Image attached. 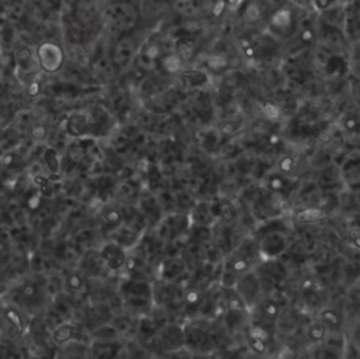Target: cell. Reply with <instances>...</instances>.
<instances>
[{"label": "cell", "mask_w": 360, "mask_h": 359, "mask_svg": "<svg viewBox=\"0 0 360 359\" xmlns=\"http://www.w3.org/2000/svg\"><path fill=\"white\" fill-rule=\"evenodd\" d=\"M165 56H166V53H165L163 42L159 39V37L152 35L138 49L135 61L141 69L152 70L156 68L158 63L162 62V59Z\"/></svg>", "instance_id": "30bf717a"}, {"label": "cell", "mask_w": 360, "mask_h": 359, "mask_svg": "<svg viewBox=\"0 0 360 359\" xmlns=\"http://www.w3.org/2000/svg\"><path fill=\"white\" fill-rule=\"evenodd\" d=\"M281 317V307L273 297H263L257 306L249 311V321L263 325L269 329L276 328Z\"/></svg>", "instance_id": "9c48e42d"}, {"label": "cell", "mask_w": 360, "mask_h": 359, "mask_svg": "<svg viewBox=\"0 0 360 359\" xmlns=\"http://www.w3.org/2000/svg\"><path fill=\"white\" fill-rule=\"evenodd\" d=\"M44 162H45V165H46V168L51 173H58L59 172L60 160H59L56 149H53L51 146L46 148L45 152H44Z\"/></svg>", "instance_id": "f1b7e54d"}, {"label": "cell", "mask_w": 360, "mask_h": 359, "mask_svg": "<svg viewBox=\"0 0 360 359\" xmlns=\"http://www.w3.org/2000/svg\"><path fill=\"white\" fill-rule=\"evenodd\" d=\"M318 11H326V10H329L330 7H333L336 3H333V1H325V0H316V1H312L311 3Z\"/></svg>", "instance_id": "b9f144b4"}, {"label": "cell", "mask_w": 360, "mask_h": 359, "mask_svg": "<svg viewBox=\"0 0 360 359\" xmlns=\"http://www.w3.org/2000/svg\"><path fill=\"white\" fill-rule=\"evenodd\" d=\"M39 92H41V84H39V82L31 80V82L28 83V86H27V93H28L30 96H37Z\"/></svg>", "instance_id": "7bdbcfd3"}, {"label": "cell", "mask_w": 360, "mask_h": 359, "mask_svg": "<svg viewBox=\"0 0 360 359\" xmlns=\"http://www.w3.org/2000/svg\"><path fill=\"white\" fill-rule=\"evenodd\" d=\"M259 244L260 249V256L264 259H274L277 258L287 246V239L284 234L280 232H270L264 235Z\"/></svg>", "instance_id": "d6986e66"}, {"label": "cell", "mask_w": 360, "mask_h": 359, "mask_svg": "<svg viewBox=\"0 0 360 359\" xmlns=\"http://www.w3.org/2000/svg\"><path fill=\"white\" fill-rule=\"evenodd\" d=\"M187 265L180 258H170L163 262L160 266V280L170 282V283H179L180 277L186 272Z\"/></svg>", "instance_id": "44dd1931"}, {"label": "cell", "mask_w": 360, "mask_h": 359, "mask_svg": "<svg viewBox=\"0 0 360 359\" xmlns=\"http://www.w3.org/2000/svg\"><path fill=\"white\" fill-rule=\"evenodd\" d=\"M41 204V197H39V194H34V196H31L30 197V200H28V206H30V208H38V206Z\"/></svg>", "instance_id": "f6af8a7d"}, {"label": "cell", "mask_w": 360, "mask_h": 359, "mask_svg": "<svg viewBox=\"0 0 360 359\" xmlns=\"http://www.w3.org/2000/svg\"><path fill=\"white\" fill-rule=\"evenodd\" d=\"M101 218H103V221L105 222V225H110V227H112V228L120 227L121 222H122V214H121V211L117 210V208H114V207L105 208V210L103 211V214H101Z\"/></svg>", "instance_id": "f546056e"}, {"label": "cell", "mask_w": 360, "mask_h": 359, "mask_svg": "<svg viewBox=\"0 0 360 359\" xmlns=\"http://www.w3.org/2000/svg\"><path fill=\"white\" fill-rule=\"evenodd\" d=\"M181 76L183 79L186 80L187 86L191 87V89H195V87H202L208 83V76L200 70V69H187V70H183L181 72Z\"/></svg>", "instance_id": "484cf974"}, {"label": "cell", "mask_w": 360, "mask_h": 359, "mask_svg": "<svg viewBox=\"0 0 360 359\" xmlns=\"http://www.w3.org/2000/svg\"><path fill=\"white\" fill-rule=\"evenodd\" d=\"M149 359H162V358H160V356H158V355H155V356H150Z\"/></svg>", "instance_id": "c3c4849f"}, {"label": "cell", "mask_w": 360, "mask_h": 359, "mask_svg": "<svg viewBox=\"0 0 360 359\" xmlns=\"http://www.w3.org/2000/svg\"><path fill=\"white\" fill-rule=\"evenodd\" d=\"M267 189L271 190L273 193H283L288 189L290 186V179L285 175L281 173H273L267 177L266 180Z\"/></svg>", "instance_id": "83f0119b"}, {"label": "cell", "mask_w": 360, "mask_h": 359, "mask_svg": "<svg viewBox=\"0 0 360 359\" xmlns=\"http://www.w3.org/2000/svg\"><path fill=\"white\" fill-rule=\"evenodd\" d=\"M31 135H32V138H34V139L41 141V139H44V138L46 137V130H45V127H44V125L37 124V125L32 128Z\"/></svg>", "instance_id": "60d3db41"}, {"label": "cell", "mask_w": 360, "mask_h": 359, "mask_svg": "<svg viewBox=\"0 0 360 359\" xmlns=\"http://www.w3.org/2000/svg\"><path fill=\"white\" fill-rule=\"evenodd\" d=\"M48 280L45 277L32 276L20 280L11 289V304L25 313L28 317L38 315L46 306Z\"/></svg>", "instance_id": "6da1fadb"}, {"label": "cell", "mask_w": 360, "mask_h": 359, "mask_svg": "<svg viewBox=\"0 0 360 359\" xmlns=\"http://www.w3.org/2000/svg\"><path fill=\"white\" fill-rule=\"evenodd\" d=\"M136 53H138V51H136L135 44H134V39L129 38V37H124L115 45L112 62L118 68H125L127 65H129L132 62L134 58H136Z\"/></svg>", "instance_id": "ffe728a7"}, {"label": "cell", "mask_w": 360, "mask_h": 359, "mask_svg": "<svg viewBox=\"0 0 360 359\" xmlns=\"http://www.w3.org/2000/svg\"><path fill=\"white\" fill-rule=\"evenodd\" d=\"M38 68L45 73H56L62 69L66 55L63 48L52 39L41 41L35 48Z\"/></svg>", "instance_id": "52a82bcc"}, {"label": "cell", "mask_w": 360, "mask_h": 359, "mask_svg": "<svg viewBox=\"0 0 360 359\" xmlns=\"http://www.w3.org/2000/svg\"><path fill=\"white\" fill-rule=\"evenodd\" d=\"M14 61H15V69L22 76L31 73L35 69V66H38L35 51H32L28 45H22L15 51Z\"/></svg>", "instance_id": "7402d4cb"}, {"label": "cell", "mask_w": 360, "mask_h": 359, "mask_svg": "<svg viewBox=\"0 0 360 359\" xmlns=\"http://www.w3.org/2000/svg\"><path fill=\"white\" fill-rule=\"evenodd\" d=\"M300 38H301V41H302L304 44H311V42L314 41V38H315V32H314L312 28L305 27V28L301 31Z\"/></svg>", "instance_id": "ab89813d"}, {"label": "cell", "mask_w": 360, "mask_h": 359, "mask_svg": "<svg viewBox=\"0 0 360 359\" xmlns=\"http://www.w3.org/2000/svg\"><path fill=\"white\" fill-rule=\"evenodd\" d=\"M1 324L4 339L8 342H15L28 332L31 327V317L11 303L4 301L1 307Z\"/></svg>", "instance_id": "3957f363"}, {"label": "cell", "mask_w": 360, "mask_h": 359, "mask_svg": "<svg viewBox=\"0 0 360 359\" xmlns=\"http://www.w3.org/2000/svg\"><path fill=\"white\" fill-rule=\"evenodd\" d=\"M238 130V124H235V121H224L221 125H219V131L221 134H233L235 131Z\"/></svg>", "instance_id": "f35d334b"}, {"label": "cell", "mask_w": 360, "mask_h": 359, "mask_svg": "<svg viewBox=\"0 0 360 359\" xmlns=\"http://www.w3.org/2000/svg\"><path fill=\"white\" fill-rule=\"evenodd\" d=\"M342 182L349 189L360 187V151L350 152L342 162L340 168Z\"/></svg>", "instance_id": "5bb4252c"}, {"label": "cell", "mask_w": 360, "mask_h": 359, "mask_svg": "<svg viewBox=\"0 0 360 359\" xmlns=\"http://www.w3.org/2000/svg\"><path fill=\"white\" fill-rule=\"evenodd\" d=\"M228 65V59L221 53H212L205 58V66H208L211 70H222Z\"/></svg>", "instance_id": "4dcf8cb0"}, {"label": "cell", "mask_w": 360, "mask_h": 359, "mask_svg": "<svg viewBox=\"0 0 360 359\" xmlns=\"http://www.w3.org/2000/svg\"><path fill=\"white\" fill-rule=\"evenodd\" d=\"M260 110L264 114V117L269 118V120L274 121V120H278L281 117V108L276 103L264 101V103L260 104Z\"/></svg>", "instance_id": "1f68e13d"}, {"label": "cell", "mask_w": 360, "mask_h": 359, "mask_svg": "<svg viewBox=\"0 0 360 359\" xmlns=\"http://www.w3.org/2000/svg\"><path fill=\"white\" fill-rule=\"evenodd\" d=\"M65 130L69 137L72 138H83L93 132V124L90 114L84 111H75L70 113L65 122Z\"/></svg>", "instance_id": "2e32d148"}, {"label": "cell", "mask_w": 360, "mask_h": 359, "mask_svg": "<svg viewBox=\"0 0 360 359\" xmlns=\"http://www.w3.org/2000/svg\"><path fill=\"white\" fill-rule=\"evenodd\" d=\"M294 28V14L290 8L281 7L276 10L269 21V30L273 35L287 37Z\"/></svg>", "instance_id": "ac0fdd59"}, {"label": "cell", "mask_w": 360, "mask_h": 359, "mask_svg": "<svg viewBox=\"0 0 360 359\" xmlns=\"http://www.w3.org/2000/svg\"><path fill=\"white\" fill-rule=\"evenodd\" d=\"M262 17V8L257 3H249L245 10V18L249 23H256Z\"/></svg>", "instance_id": "8d00e7d4"}, {"label": "cell", "mask_w": 360, "mask_h": 359, "mask_svg": "<svg viewBox=\"0 0 360 359\" xmlns=\"http://www.w3.org/2000/svg\"><path fill=\"white\" fill-rule=\"evenodd\" d=\"M184 328V346L194 356H208L219 349L221 336L210 318L191 320Z\"/></svg>", "instance_id": "7a4b0ae2"}, {"label": "cell", "mask_w": 360, "mask_h": 359, "mask_svg": "<svg viewBox=\"0 0 360 359\" xmlns=\"http://www.w3.org/2000/svg\"><path fill=\"white\" fill-rule=\"evenodd\" d=\"M245 342L252 355L264 358L274 346V331L256 322L248 321L245 327Z\"/></svg>", "instance_id": "5b68a950"}, {"label": "cell", "mask_w": 360, "mask_h": 359, "mask_svg": "<svg viewBox=\"0 0 360 359\" xmlns=\"http://www.w3.org/2000/svg\"><path fill=\"white\" fill-rule=\"evenodd\" d=\"M177 55L183 61H188L193 56V42L187 39H181L177 42Z\"/></svg>", "instance_id": "d590c367"}, {"label": "cell", "mask_w": 360, "mask_h": 359, "mask_svg": "<svg viewBox=\"0 0 360 359\" xmlns=\"http://www.w3.org/2000/svg\"><path fill=\"white\" fill-rule=\"evenodd\" d=\"M239 44H240V48H242L243 53L246 55V58H255L256 56V46L249 38L240 37Z\"/></svg>", "instance_id": "74e56055"}, {"label": "cell", "mask_w": 360, "mask_h": 359, "mask_svg": "<svg viewBox=\"0 0 360 359\" xmlns=\"http://www.w3.org/2000/svg\"><path fill=\"white\" fill-rule=\"evenodd\" d=\"M120 291L122 300L127 298H146L153 300V284L146 282V279H127L121 283Z\"/></svg>", "instance_id": "e0dca14e"}, {"label": "cell", "mask_w": 360, "mask_h": 359, "mask_svg": "<svg viewBox=\"0 0 360 359\" xmlns=\"http://www.w3.org/2000/svg\"><path fill=\"white\" fill-rule=\"evenodd\" d=\"M343 128L347 132H357L360 130V117L356 113H347L343 118Z\"/></svg>", "instance_id": "836d02e7"}, {"label": "cell", "mask_w": 360, "mask_h": 359, "mask_svg": "<svg viewBox=\"0 0 360 359\" xmlns=\"http://www.w3.org/2000/svg\"><path fill=\"white\" fill-rule=\"evenodd\" d=\"M79 269L89 277V279H101L108 270L100 256L98 249H89L86 251L80 260H79Z\"/></svg>", "instance_id": "9a60e30c"}, {"label": "cell", "mask_w": 360, "mask_h": 359, "mask_svg": "<svg viewBox=\"0 0 360 359\" xmlns=\"http://www.w3.org/2000/svg\"><path fill=\"white\" fill-rule=\"evenodd\" d=\"M295 169V159L291 155H283L277 162V170L281 175H290Z\"/></svg>", "instance_id": "d6a6232c"}, {"label": "cell", "mask_w": 360, "mask_h": 359, "mask_svg": "<svg viewBox=\"0 0 360 359\" xmlns=\"http://www.w3.org/2000/svg\"><path fill=\"white\" fill-rule=\"evenodd\" d=\"M347 344L354 349H360V318L356 322H353V325L350 327Z\"/></svg>", "instance_id": "e575fe53"}, {"label": "cell", "mask_w": 360, "mask_h": 359, "mask_svg": "<svg viewBox=\"0 0 360 359\" xmlns=\"http://www.w3.org/2000/svg\"><path fill=\"white\" fill-rule=\"evenodd\" d=\"M70 300H82L90 294V279L80 270H70L63 277V291Z\"/></svg>", "instance_id": "4fadbf2b"}, {"label": "cell", "mask_w": 360, "mask_h": 359, "mask_svg": "<svg viewBox=\"0 0 360 359\" xmlns=\"http://www.w3.org/2000/svg\"><path fill=\"white\" fill-rule=\"evenodd\" d=\"M352 238V244L356 249H360V234H354V235H350Z\"/></svg>", "instance_id": "bcb514c9"}, {"label": "cell", "mask_w": 360, "mask_h": 359, "mask_svg": "<svg viewBox=\"0 0 360 359\" xmlns=\"http://www.w3.org/2000/svg\"><path fill=\"white\" fill-rule=\"evenodd\" d=\"M326 211L323 208L319 207H307L304 210H300L295 214V220L298 222H304V224H312V222H319L322 220L326 218Z\"/></svg>", "instance_id": "d4e9b609"}, {"label": "cell", "mask_w": 360, "mask_h": 359, "mask_svg": "<svg viewBox=\"0 0 360 359\" xmlns=\"http://www.w3.org/2000/svg\"><path fill=\"white\" fill-rule=\"evenodd\" d=\"M328 335H329L328 328H326L318 318L312 320V321L307 325V328H305V338H307L308 342H309L311 345H314V346H318V345L323 344V342L326 341Z\"/></svg>", "instance_id": "cb8c5ba5"}, {"label": "cell", "mask_w": 360, "mask_h": 359, "mask_svg": "<svg viewBox=\"0 0 360 359\" xmlns=\"http://www.w3.org/2000/svg\"><path fill=\"white\" fill-rule=\"evenodd\" d=\"M329 331V334H340L343 328V314L333 307H323L316 317Z\"/></svg>", "instance_id": "603a6c76"}, {"label": "cell", "mask_w": 360, "mask_h": 359, "mask_svg": "<svg viewBox=\"0 0 360 359\" xmlns=\"http://www.w3.org/2000/svg\"><path fill=\"white\" fill-rule=\"evenodd\" d=\"M51 341L56 349L75 342L90 345V332L82 322H73L69 320L59 322L52 328Z\"/></svg>", "instance_id": "8992f818"}, {"label": "cell", "mask_w": 360, "mask_h": 359, "mask_svg": "<svg viewBox=\"0 0 360 359\" xmlns=\"http://www.w3.org/2000/svg\"><path fill=\"white\" fill-rule=\"evenodd\" d=\"M152 346L155 355H169L184 349V328L179 324H166L159 328L155 338L146 345Z\"/></svg>", "instance_id": "277c9868"}, {"label": "cell", "mask_w": 360, "mask_h": 359, "mask_svg": "<svg viewBox=\"0 0 360 359\" xmlns=\"http://www.w3.org/2000/svg\"><path fill=\"white\" fill-rule=\"evenodd\" d=\"M225 7H226V3H225V1H215V3H214V7H212V13H214L215 15H219V14L225 10Z\"/></svg>", "instance_id": "ee69618b"}, {"label": "cell", "mask_w": 360, "mask_h": 359, "mask_svg": "<svg viewBox=\"0 0 360 359\" xmlns=\"http://www.w3.org/2000/svg\"><path fill=\"white\" fill-rule=\"evenodd\" d=\"M104 14L107 23L121 31L129 30L136 23L135 10L128 3H111Z\"/></svg>", "instance_id": "7c38bea8"}, {"label": "cell", "mask_w": 360, "mask_h": 359, "mask_svg": "<svg viewBox=\"0 0 360 359\" xmlns=\"http://www.w3.org/2000/svg\"><path fill=\"white\" fill-rule=\"evenodd\" d=\"M357 351V359H360V349H356Z\"/></svg>", "instance_id": "681fc988"}, {"label": "cell", "mask_w": 360, "mask_h": 359, "mask_svg": "<svg viewBox=\"0 0 360 359\" xmlns=\"http://www.w3.org/2000/svg\"><path fill=\"white\" fill-rule=\"evenodd\" d=\"M235 290L239 293L242 300L245 301L249 311L260 303L263 296V283L260 275L252 269L248 273L242 275L235 286Z\"/></svg>", "instance_id": "ba28073f"}, {"label": "cell", "mask_w": 360, "mask_h": 359, "mask_svg": "<svg viewBox=\"0 0 360 359\" xmlns=\"http://www.w3.org/2000/svg\"><path fill=\"white\" fill-rule=\"evenodd\" d=\"M183 63H184V61L177 53H167L162 59L160 66L165 72L174 75V73H181L183 72Z\"/></svg>", "instance_id": "4316f807"}, {"label": "cell", "mask_w": 360, "mask_h": 359, "mask_svg": "<svg viewBox=\"0 0 360 359\" xmlns=\"http://www.w3.org/2000/svg\"><path fill=\"white\" fill-rule=\"evenodd\" d=\"M98 252H100V256H101L108 272L118 273L122 269H127L129 258H128L127 249L122 245H120L118 242L111 239V241L103 244L101 248L98 249Z\"/></svg>", "instance_id": "8fae6325"}, {"label": "cell", "mask_w": 360, "mask_h": 359, "mask_svg": "<svg viewBox=\"0 0 360 359\" xmlns=\"http://www.w3.org/2000/svg\"><path fill=\"white\" fill-rule=\"evenodd\" d=\"M24 359H52V358H48L45 355H31V356H27Z\"/></svg>", "instance_id": "7dc6e473"}]
</instances>
